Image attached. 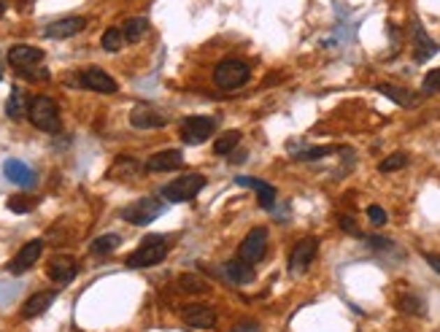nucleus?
<instances>
[{
  "label": "nucleus",
  "instance_id": "nucleus-6",
  "mask_svg": "<svg viewBox=\"0 0 440 332\" xmlns=\"http://www.w3.org/2000/svg\"><path fill=\"white\" fill-rule=\"evenodd\" d=\"M217 130V122L208 119V116H186L181 122V141L189 146H198L203 141H208Z\"/></svg>",
  "mask_w": 440,
  "mask_h": 332
},
{
  "label": "nucleus",
  "instance_id": "nucleus-41",
  "mask_svg": "<svg viewBox=\"0 0 440 332\" xmlns=\"http://www.w3.org/2000/svg\"><path fill=\"white\" fill-rule=\"evenodd\" d=\"M6 6H8V0H0V17L6 14Z\"/></svg>",
  "mask_w": 440,
  "mask_h": 332
},
{
  "label": "nucleus",
  "instance_id": "nucleus-23",
  "mask_svg": "<svg viewBox=\"0 0 440 332\" xmlns=\"http://www.w3.org/2000/svg\"><path fill=\"white\" fill-rule=\"evenodd\" d=\"M149 30V22L143 20V17H135V20H127L124 22V41L127 43H138L143 38V33Z\"/></svg>",
  "mask_w": 440,
  "mask_h": 332
},
{
  "label": "nucleus",
  "instance_id": "nucleus-8",
  "mask_svg": "<svg viewBox=\"0 0 440 332\" xmlns=\"http://www.w3.org/2000/svg\"><path fill=\"white\" fill-rule=\"evenodd\" d=\"M316 251H319V241L316 238H302L295 243V249L289 254V270L292 273H305L311 268V262L316 259Z\"/></svg>",
  "mask_w": 440,
  "mask_h": 332
},
{
  "label": "nucleus",
  "instance_id": "nucleus-3",
  "mask_svg": "<svg viewBox=\"0 0 440 332\" xmlns=\"http://www.w3.org/2000/svg\"><path fill=\"white\" fill-rule=\"evenodd\" d=\"M168 254V241L162 235H149L138 249L127 257V268H152L160 265Z\"/></svg>",
  "mask_w": 440,
  "mask_h": 332
},
{
  "label": "nucleus",
  "instance_id": "nucleus-2",
  "mask_svg": "<svg viewBox=\"0 0 440 332\" xmlns=\"http://www.w3.org/2000/svg\"><path fill=\"white\" fill-rule=\"evenodd\" d=\"M165 197H140L135 203H130L127 208H122V219L127 225H135V227H146L152 225L157 216L165 213Z\"/></svg>",
  "mask_w": 440,
  "mask_h": 332
},
{
  "label": "nucleus",
  "instance_id": "nucleus-33",
  "mask_svg": "<svg viewBox=\"0 0 440 332\" xmlns=\"http://www.w3.org/2000/svg\"><path fill=\"white\" fill-rule=\"evenodd\" d=\"M421 89H424V95H432V92H440V68H435V70H430V73L424 76V84H421Z\"/></svg>",
  "mask_w": 440,
  "mask_h": 332
},
{
  "label": "nucleus",
  "instance_id": "nucleus-31",
  "mask_svg": "<svg viewBox=\"0 0 440 332\" xmlns=\"http://www.w3.org/2000/svg\"><path fill=\"white\" fill-rule=\"evenodd\" d=\"M179 287L184 292H192V294H205V292H208V284L200 281L198 276H181Z\"/></svg>",
  "mask_w": 440,
  "mask_h": 332
},
{
  "label": "nucleus",
  "instance_id": "nucleus-5",
  "mask_svg": "<svg viewBox=\"0 0 440 332\" xmlns=\"http://www.w3.org/2000/svg\"><path fill=\"white\" fill-rule=\"evenodd\" d=\"M249 63H243V60H221L217 65V70H214V82L219 89H238L243 84L249 82Z\"/></svg>",
  "mask_w": 440,
  "mask_h": 332
},
{
  "label": "nucleus",
  "instance_id": "nucleus-16",
  "mask_svg": "<svg viewBox=\"0 0 440 332\" xmlns=\"http://www.w3.org/2000/svg\"><path fill=\"white\" fill-rule=\"evenodd\" d=\"M41 251H43V241H30V243H24L20 249V254L14 257V262L8 265V270L11 273H24V270H30L36 262H38V257H41Z\"/></svg>",
  "mask_w": 440,
  "mask_h": 332
},
{
  "label": "nucleus",
  "instance_id": "nucleus-29",
  "mask_svg": "<svg viewBox=\"0 0 440 332\" xmlns=\"http://www.w3.org/2000/svg\"><path fill=\"white\" fill-rule=\"evenodd\" d=\"M400 311L411 313V316H424V313H427V305H424V300L416 297V294H402Z\"/></svg>",
  "mask_w": 440,
  "mask_h": 332
},
{
  "label": "nucleus",
  "instance_id": "nucleus-4",
  "mask_svg": "<svg viewBox=\"0 0 440 332\" xmlns=\"http://www.w3.org/2000/svg\"><path fill=\"white\" fill-rule=\"evenodd\" d=\"M203 187H205V176H200V173H186V176H179L176 181H170L168 187L162 189V197L168 203H186Z\"/></svg>",
  "mask_w": 440,
  "mask_h": 332
},
{
  "label": "nucleus",
  "instance_id": "nucleus-19",
  "mask_svg": "<svg viewBox=\"0 0 440 332\" xmlns=\"http://www.w3.org/2000/svg\"><path fill=\"white\" fill-rule=\"evenodd\" d=\"M235 184L238 187H249L257 192V197H260V206L262 208H273L276 203V189L270 187L267 181H260V179H249V176H238L235 179Z\"/></svg>",
  "mask_w": 440,
  "mask_h": 332
},
{
  "label": "nucleus",
  "instance_id": "nucleus-15",
  "mask_svg": "<svg viewBox=\"0 0 440 332\" xmlns=\"http://www.w3.org/2000/svg\"><path fill=\"white\" fill-rule=\"evenodd\" d=\"M3 176H6L11 184H17V187H33V184H36L33 167L24 165L22 160H6V163H3Z\"/></svg>",
  "mask_w": 440,
  "mask_h": 332
},
{
  "label": "nucleus",
  "instance_id": "nucleus-14",
  "mask_svg": "<svg viewBox=\"0 0 440 332\" xmlns=\"http://www.w3.org/2000/svg\"><path fill=\"white\" fill-rule=\"evenodd\" d=\"M184 324H189L192 330H214L217 327V311L208 305H189L184 311Z\"/></svg>",
  "mask_w": 440,
  "mask_h": 332
},
{
  "label": "nucleus",
  "instance_id": "nucleus-17",
  "mask_svg": "<svg viewBox=\"0 0 440 332\" xmlns=\"http://www.w3.org/2000/svg\"><path fill=\"white\" fill-rule=\"evenodd\" d=\"M76 270H79L76 259L62 254V257H54V259L49 262V278L57 281V284H71V281L76 278Z\"/></svg>",
  "mask_w": 440,
  "mask_h": 332
},
{
  "label": "nucleus",
  "instance_id": "nucleus-7",
  "mask_svg": "<svg viewBox=\"0 0 440 332\" xmlns=\"http://www.w3.org/2000/svg\"><path fill=\"white\" fill-rule=\"evenodd\" d=\"M265 251H267V229L254 227L238 246V257L249 265H257L260 259H265Z\"/></svg>",
  "mask_w": 440,
  "mask_h": 332
},
{
  "label": "nucleus",
  "instance_id": "nucleus-26",
  "mask_svg": "<svg viewBox=\"0 0 440 332\" xmlns=\"http://www.w3.org/2000/svg\"><path fill=\"white\" fill-rule=\"evenodd\" d=\"M379 92L381 95H386L389 100H395L397 105L413 103V95H411V92H405V89H400V86H395V84H379Z\"/></svg>",
  "mask_w": 440,
  "mask_h": 332
},
{
  "label": "nucleus",
  "instance_id": "nucleus-13",
  "mask_svg": "<svg viewBox=\"0 0 440 332\" xmlns=\"http://www.w3.org/2000/svg\"><path fill=\"white\" fill-rule=\"evenodd\" d=\"M181 165H184V154L179 149H165V151H157L154 157H149L143 167L149 173H165V170H176Z\"/></svg>",
  "mask_w": 440,
  "mask_h": 332
},
{
  "label": "nucleus",
  "instance_id": "nucleus-36",
  "mask_svg": "<svg viewBox=\"0 0 440 332\" xmlns=\"http://www.w3.org/2000/svg\"><path fill=\"white\" fill-rule=\"evenodd\" d=\"M33 203L30 200H22V197H11L8 200V211H14V213H24V211H30Z\"/></svg>",
  "mask_w": 440,
  "mask_h": 332
},
{
  "label": "nucleus",
  "instance_id": "nucleus-40",
  "mask_svg": "<svg viewBox=\"0 0 440 332\" xmlns=\"http://www.w3.org/2000/svg\"><path fill=\"white\" fill-rule=\"evenodd\" d=\"M424 259H427V265L435 270V273H440V254H424Z\"/></svg>",
  "mask_w": 440,
  "mask_h": 332
},
{
  "label": "nucleus",
  "instance_id": "nucleus-24",
  "mask_svg": "<svg viewBox=\"0 0 440 332\" xmlns=\"http://www.w3.org/2000/svg\"><path fill=\"white\" fill-rule=\"evenodd\" d=\"M24 95H22L20 86H14L11 89V95H8V103H6V116L8 119H22V114H24Z\"/></svg>",
  "mask_w": 440,
  "mask_h": 332
},
{
  "label": "nucleus",
  "instance_id": "nucleus-32",
  "mask_svg": "<svg viewBox=\"0 0 440 332\" xmlns=\"http://www.w3.org/2000/svg\"><path fill=\"white\" fill-rule=\"evenodd\" d=\"M408 165V157L402 154V151H397V154H389L386 160H381L379 170L381 173H392V170H400V167Z\"/></svg>",
  "mask_w": 440,
  "mask_h": 332
},
{
  "label": "nucleus",
  "instance_id": "nucleus-34",
  "mask_svg": "<svg viewBox=\"0 0 440 332\" xmlns=\"http://www.w3.org/2000/svg\"><path fill=\"white\" fill-rule=\"evenodd\" d=\"M367 219H370V225L383 227V225H386V211H383L381 206H370L367 208Z\"/></svg>",
  "mask_w": 440,
  "mask_h": 332
},
{
  "label": "nucleus",
  "instance_id": "nucleus-25",
  "mask_svg": "<svg viewBox=\"0 0 440 332\" xmlns=\"http://www.w3.org/2000/svg\"><path fill=\"white\" fill-rule=\"evenodd\" d=\"M108 173H111L114 179H127V176H135V173H140V163L130 160V157H122V160H117V163L111 165Z\"/></svg>",
  "mask_w": 440,
  "mask_h": 332
},
{
  "label": "nucleus",
  "instance_id": "nucleus-39",
  "mask_svg": "<svg viewBox=\"0 0 440 332\" xmlns=\"http://www.w3.org/2000/svg\"><path fill=\"white\" fill-rule=\"evenodd\" d=\"M230 332H260V324H257V322H240L238 327Z\"/></svg>",
  "mask_w": 440,
  "mask_h": 332
},
{
  "label": "nucleus",
  "instance_id": "nucleus-20",
  "mask_svg": "<svg viewBox=\"0 0 440 332\" xmlns=\"http://www.w3.org/2000/svg\"><path fill=\"white\" fill-rule=\"evenodd\" d=\"M413 46H416V63H427L432 54H438V43L424 33L419 22H413Z\"/></svg>",
  "mask_w": 440,
  "mask_h": 332
},
{
  "label": "nucleus",
  "instance_id": "nucleus-18",
  "mask_svg": "<svg viewBox=\"0 0 440 332\" xmlns=\"http://www.w3.org/2000/svg\"><path fill=\"white\" fill-rule=\"evenodd\" d=\"M41 60H43V52L36 49V46L20 43V46H11V49H8V63L14 65L17 70H22V68H30V65H38Z\"/></svg>",
  "mask_w": 440,
  "mask_h": 332
},
{
  "label": "nucleus",
  "instance_id": "nucleus-42",
  "mask_svg": "<svg viewBox=\"0 0 440 332\" xmlns=\"http://www.w3.org/2000/svg\"><path fill=\"white\" fill-rule=\"evenodd\" d=\"M0 79H3V70H0Z\"/></svg>",
  "mask_w": 440,
  "mask_h": 332
},
{
  "label": "nucleus",
  "instance_id": "nucleus-10",
  "mask_svg": "<svg viewBox=\"0 0 440 332\" xmlns=\"http://www.w3.org/2000/svg\"><path fill=\"white\" fill-rule=\"evenodd\" d=\"M219 273L224 276V281L233 284V287H246V284L254 281V265H249V262H243V259H230V262H224L219 268Z\"/></svg>",
  "mask_w": 440,
  "mask_h": 332
},
{
  "label": "nucleus",
  "instance_id": "nucleus-38",
  "mask_svg": "<svg viewBox=\"0 0 440 332\" xmlns=\"http://www.w3.org/2000/svg\"><path fill=\"white\" fill-rule=\"evenodd\" d=\"M367 246H370V249H392V241L379 238V235H370V238H367Z\"/></svg>",
  "mask_w": 440,
  "mask_h": 332
},
{
  "label": "nucleus",
  "instance_id": "nucleus-9",
  "mask_svg": "<svg viewBox=\"0 0 440 332\" xmlns=\"http://www.w3.org/2000/svg\"><path fill=\"white\" fill-rule=\"evenodd\" d=\"M130 125L135 130H154V127H165L168 125V116L160 114L154 105H146L140 103L130 111Z\"/></svg>",
  "mask_w": 440,
  "mask_h": 332
},
{
  "label": "nucleus",
  "instance_id": "nucleus-27",
  "mask_svg": "<svg viewBox=\"0 0 440 332\" xmlns=\"http://www.w3.org/2000/svg\"><path fill=\"white\" fill-rule=\"evenodd\" d=\"M332 151H338L335 146H311V149H302V151H292L295 160L302 163H311V160H321V157H330Z\"/></svg>",
  "mask_w": 440,
  "mask_h": 332
},
{
  "label": "nucleus",
  "instance_id": "nucleus-28",
  "mask_svg": "<svg viewBox=\"0 0 440 332\" xmlns=\"http://www.w3.org/2000/svg\"><path fill=\"white\" fill-rule=\"evenodd\" d=\"M240 144V133L238 130H230V133H224L219 141L214 144V151L219 154V157H227L230 151H235V146Z\"/></svg>",
  "mask_w": 440,
  "mask_h": 332
},
{
  "label": "nucleus",
  "instance_id": "nucleus-35",
  "mask_svg": "<svg viewBox=\"0 0 440 332\" xmlns=\"http://www.w3.org/2000/svg\"><path fill=\"white\" fill-rule=\"evenodd\" d=\"M20 73L24 76V79H41V82H43V79H49V70H46V68H41V65H30V68H22Z\"/></svg>",
  "mask_w": 440,
  "mask_h": 332
},
{
  "label": "nucleus",
  "instance_id": "nucleus-21",
  "mask_svg": "<svg viewBox=\"0 0 440 332\" xmlns=\"http://www.w3.org/2000/svg\"><path fill=\"white\" fill-rule=\"evenodd\" d=\"M54 297H57V292H38V294H33L27 303H24V308H22V316L24 319H33V316H41V313L46 311L52 303H54Z\"/></svg>",
  "mask_w": 440,
  "mask_h": 332
},
{
  "label": "nucleus",
  "instance_id": "nucleus-22",
  "mask_svg": "<svg viewBox=\"0 0 440 332\" xmlns=\"http://www.w3.org/2000/svg\"><path fill=\"white\" fill-rule=\"evenodd\" d=\"M119 243H122V238L117 235V232H105V235H101V238L92 241L89 251H92V254H111V251L119 249Z\"/></svg>",
  "mask_w": 440,
  "mask_h": 332
},
{
  "label": "nucleus",
  "instance_id": "nucleus-37",
  "mask_svg": "<svg viewBox=\"0 0 440 332\" xmlns=\"http://www.w3.org/2000/svg\"><path fill=\"white\" fill-rule=\"evenodd\" d=\"M338 225H340V229H346V232H351V235H357V238H360V227H357V222H354L351 216H340Z\"/></svg>",
  "mask_w": 440,
  "mask_h": 332
},
{
  "label": "nucleus",
  "instance_id": "nucleus-30",
  "mask_svg": "<svg viewBox=\"0 0 440 332\" xmlns=\"http://www.w3.org/2000/svg\"><path fill=\"white\" fill-rule=\"evenodd\" d=\"M103 49L105 52H119L122 46H124V33H122L119 27H108L105 33H103Z\"/></svg>",
  "mask_w": 440,
  "mask_h": 332
},
{
  "label": "nucleus",
  "instance_id": "nucleus-12",
  "mask_svg": "<svg viewBox=\"0 0 440 332\" xmlns=\"http://www.w3.org/2000/svg\"><path fill=\"white\" fill-rule=\"evenodd\" d=\"M87 27V20L84 17H65V20H57V22H49L46 27H43V36L46 38H71V36H76Z\"/></svg>",
  "mask_w": 440,
  "mask_h": 332
},
{
  "label": "nucleus",
  "instance_id": "nucleus-1",
  "mask_svg": "<svg viewBox=\"0 0 440 332\" xmlns=\"http://www.w3.org/2000/svg\"><path fill=\"white\" fill-rule=\"evenodd\" d=\"M27 116L30 122L43 130V133H60V111H57V103L46 95H36L33 100H27Z\"/></svg>",
  "mask_w": 440,
  "mask_h": 332
},
{
  "label": "nucleus",
  "instance_id": "nucleus-11",
  "mask_svg": "<svg viewBox=\"0 0 440 332\" xmlns=\"http://www.w3.org/2000/svg\"><path fill=\"white\" fill-rule=\"evenodd\" d=\"M81 86H87V89H92V92H101V95H114L119 86L117 82L101 70V68H89V70H84L81 73Z\"/></svg>",
  "mask_w": 440,
  "mask_h": 332
}]
</instances>
